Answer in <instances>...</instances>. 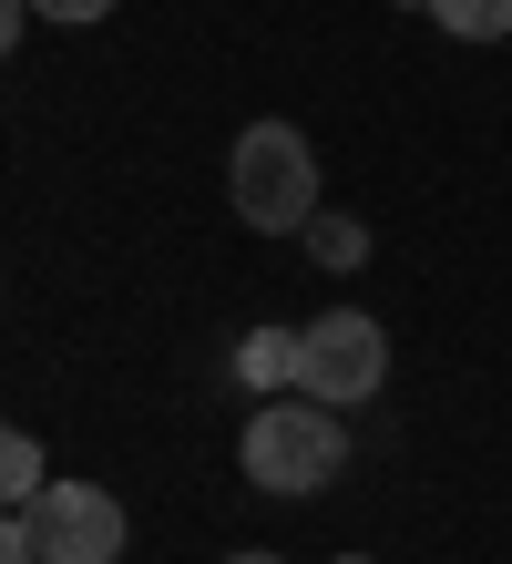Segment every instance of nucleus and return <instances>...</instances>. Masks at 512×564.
<instances>
[{"mask_svg":"<svg viewBox=\"0 0 512 564\" xmlns=\"http://www.w3.org/2000/svg\"><path fill=\"white\" fill-rule=\"evenodd\" d=\"M236 462H247L257 492H277V503H307V492L338 482V462H349V421H338L328 401H307V390H277L247 442H236Z\"/></svg>","mask_w":512,"mask_h":564,"instance_id":"nucleus-1","label":"nucleus"},{"mask_svg":"<svg viewBox=\"0 0 512 564\" xmlns=\"http://www.w3.org/2000/svg\"><path fill=\"white\" fill-rule=\"evenodd\" d=\"M226 195L257 237H307V216H318V154H307V134L297 123H247L236 164H226Z\"/></svg>","mask_w":512,"mask_h":564,"instance_id":"nucleus-2","label":"nucleus"},{"mask_svg":"<svg viewBox=\"0 0 512 564\" xmlns=\"http://www.w3.org/2000/svg\"><path fill=\"white\" fill-rule=\"evenodd\" d=\"M297 390H307V401H328V411L380 401V390H390V328L369 318V308L307 318V328H297Z\"/></svg>","mask_w":512,"mask_h":564,"instance_id":"nucleus-3","label":"nucleus"},{"mask_svg":"<svg viewBox=\"0 0 512 564\" xmlns=\"http://www.w3.org/2000/svg\"><path fill=\"white\" fill-rule=\"evenodd\" d=\"M31 523H42V564H113L123 554V503L102 482H52L31 503Z\"/></svg>","mask_w":512,"mask_h":564,"instance_id":"nucleus-4","label":"nucleus"},{"mask_svg":"<svg viewBox=\"0 0 512 564\" xmlns=\"http://www.w3.org/2000/svg\"><path fill=\"white\" fill-rule=\"evenodd\" d=\"M226 370H236V390H257V401H277V390H297V328H247Z\"/></svg>","mask_w":512,"mask_h":564,"instance_id":"nucleus-5","label":"nucleus"},{"mask_svg":"<svg viewBox=\"0 0 512 564\" xmlns=\"http://www.w3.org/2000/svg\"><path fill=\"white\" fill-rule=\"evenodd\" d=\"M307 257H318L328 278H349L359 257H369V226H359V216H328V206H318V216H307Z\"/></svg>","mask_w":512,"mask_h":564,"instance_id":"nucleus-6","label":"nucleus"},{"mask_svg":"<svg viewBox=\"0 0 512 564\" xmlns=\"http://www.w3.org/2000/svg\"><path fill=\"white\" fill-rule=\"evenodd\" d=\"M421 11L451 31V42H502L512 31V0H421Z\"/></svg>","mask_w":512,"mask_h":564,"instance_id":"nucleus-7","label":"nucleus"},{"mask_svg":"<svg viewBox=\"0 0 512 564\" xmlns=\"http://www.w3.org/2000/svg\"><path fill=\"white\" fill-rule=\"evenodd\" d=\"M0 492H11V503H42V492H52V462H42V442H31V431H11V442H0Z\"/></svg>","mask_w":512,"mask_h":564,"instance_id":"nucleus-8","label":"nucleus"},{"mask_svg":"<svg viewBox=\"0 0 512 564\" xmlns=\"http://www.w3.org/2000/svg\"><path fill=\"white\" fill-rule=\"evenodd\" d=\"M0 564H42V523H31V503H11V523H0Z\"/></svg>","mask_w":512,"mask_h":564,"instance_id":"nucleus-9","label":"nucleus"},{"mask_svg":"<svg viewBox=\"0 0 512 564\" xmlns=\"http://www.w3.org/2000/svg\"><path fill=\"white\" fill-rule=\"evenodd\" d=\"M31 11H42V21H73V31H83V21H102V11H113V0H31Z\"/></svg>","mask_w":512,"mask_h":564,"instance_id":"nucleus-10","label":"nucleus"},{"mask_svg":"<svg viewBox=\"0 0 512 564\" xmlns=\"http://www.w3.org/2000/svg\"><path fill=\"white\" fill-rule=\"evenodd\" d=\"M226 564H277V554H226Z\"/></svg>","mask_w":512,"mask_h":564,"instance_id":"nucleus-11","label":"nucleus"},{"mask_svg":"<svg viewBox=\"0 0 512 564\" xmlns=\"http://www.w3.org/2000/svg\"><path fill=\"white\" fill-rule=\"evenodd\" d=\"M338 564H369V554H338Z\"/></svg>","mask_w":512,"mask_h":564,"instance_id":"nucleus-12","label":"nucleus"}]
</instances>
